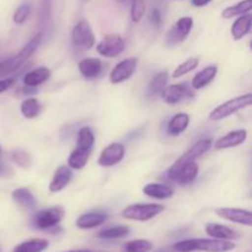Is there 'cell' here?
Returning <instances> with one entry per match:
<instances>
[{
	"mask_svg": "<svg viewBox=\"0 0 252 252\" xmlns=\"http://www.w3.org/2000/svg\"><path fill=\"white\" fill-rule=\"evenodd\" d=\"M236 245L233 241L219 240V239H186L177 241L174 245L176 252H230L235 250Z\"/></svg>",
	"mask_w": 252,
	"mask_h": 252,
	"instance_id": "6da1fadb",
	"label": "cell"
},
{
	"mask_svg": "<svg viewBox=\"0 0 252 252\" xmlns=\"http://www.w3.org/2000/svg\"><path fill=\"white\" fill-rule=\"evenodd\" d=\"M42 37H43V34H42L41 32H38V33L34 34V36L25 44V47L19 52V53L0 62V78L9 76L11 75V74H14L15 71L19 70V69L29 61L30 57L38 49L39 44H41L42 42Z\"/></svg>",
	"mask_w": 252,
	"mask_h": 252,
	"instance_id": "7a4b0ae2",
	"label": "cell"
},
{
	"mask_svg": "<svg viewBox=\"0 0 252 252\" xmlns=\"http://www.w3.org/2000/svg\"><path fill=\"white\" fill-rule=\"evenodd\" d=\"M251 102H252L251 93L236 96V97L225 101V102L217 106V107L209 113V120L213 121V122H218V121L225 120V118L235 115V113L239 112V111L251 106Z\"/></svg>",
	"mask_w": 252,
	"mask_h": 252,
	"instance_id": "3957f363",
	"label": "cell"
},
{
	"mask_svg": "<svg viewBox=\"0 0 252 252\" xmlns=\"http://www.w3.org/2000/svg\"><path fill=\"white\" fill-rule=\"evenodd\" d=\"M165 211L162 204L157 203H135L129 204L122 211V217L128 220L148 221L158 217Z\"/></svg>",
	"mask_w": 252,
	"mask_h": 252,
	"instance_id": "277c9868",
	"label": "cell"
},
{
	"mask_svg": "<svg viewBox=\"0 0 252 252\" xmlns=\"http://www.w3.org/2000/svg\"><path fill=\"white\" fill-rule=\"evenodd\" d=\"M212 147H213V140H212L211 138H203V139H199L198 142L194 143V144L192 145L186 153H184V154H182L181 157H180L179 159H177L176 161L170 166V169L167 170V176L174 174L175 171H177L180 167L184 166V165L187 164V162L196 161V160L199 159L202 155L208 153L209 150L212 149Z\"/></svg>",
	"mask_w": 252,
	"mask_h": 252,
	"instance_id": "5b68a950",
	"label": "cell"
},
{
	"mask_svg": "<svg viewBox=\"0 0 252 252\" xmlns=\"http://www.w3.org/2000/svg\"><path fill=\"white\" fill-rule=\"evenodd\" d=\"M96 41L95 33L93 31L90 22L85 19L79 20L75 26L71 30V42L75 48L79 49H90L94 47Z\"/></svg>",
	"mask_w": 252,
	"mask_h": 252,
	"instance_id": "8992f818",
	"label": "cell"
},
{
	"mask_svg": "<svg viewBox=\"0 0 252 252\" xmlns=\"http://www.w3.org/2000/svg\"><path fill=\"white\" fill-rule=\"evenodd\" d=\"M64 209L62 207H52V208L38 211L32 218V224L38 230H49L58 225L63 219Z\"/></svg>",
	"mask_w": 252,
	"mask_h": 252,
	"instance_id": "52a82bcc",
	"label": "cell"
},
{
	"mask_svg": "<svg viewBox=\"0 0 252 252\" xmlns=\"http://www.w3.org/2000/svg\"><path fill=\"white\" fill-rule=\"evenodd\" d=\"M126 48L125 39L118 33H110L103 37L97 44H96V51L100 56L106 58H115L121 56Z\"/></svg>",
	"mask_w": 252,
	"mask_h": 252,
	"instance_id": "ba28073f",
	"label": "cell"
},
{
	"mask_svg": "<svg viewBox=\"0 0 252 252\" xmlns=\"http://www.w3.org/2000/svg\"><path fill=\"white\" fill-rule=\"evenodd\" d=\"M192 29H193V19L189 16L181 17L169 30V32L166 33L165 42L170 47L182 43L189 37V34L191 33Z\"/></svg>",
	"mask_w": 252,
	"mask_h": 252,
	"instance_id": "9c48e42d",
	"label": "cell"
},
{
	"mask_svg": "<svg viewBox=\"0 0 252 252\" xmlns=\"http://www.w3.org/2000/svg\"><path fill=\"white\" fill-rule=\"evenodd\" d=\"M138 58L130 57V58L123 59L120 63L116 64L110 73V83L113 85L125 83L128 79L132 78L133 74L137 70Z\"/></svg>",
	"mask_w": 252,
	"mask_h": 252,
	"instance_id": "30bf717a",
	"label": "cell"
},
{
	"mask_svg": "<svg viewBox=\"0 0 252 252\" xmlns=\"http://www.w3.org/2000/svg\"><path fill=\"white\" fill-rule=\"evenodd\" d=\"M160 95L167 105H177L182 101L193 97V93L186 84H174V85L166 86Z\"/></svg>",
	"mask_w": 252,
	"mask_h": 252,
	"instance_id": "8fae6325",
	"label": "cell"
},
{
	"mask_svg": "<svg viewBox=\"0 0 252 252\" xmlns=\"http://www.w3.org/2000/svg\"><path fill=\"white\" fill-rule=\"evenodd\" d=\"M126 155L125 145L121 143H111L101 152L98 157V165L102 167H112L120 164Z\"/></svg>",
	"mask_w": 252,
	"mask_h": 252,
	"instance_id": "7c38bea8",
	"label": "cell"
},
{
	"mask_svg": "<svg viewBox=\"0 0 252 252\" xmlns=\"http://www.w3.org/2000/svg\"><path fill=\"white\" fill-rule=\"evenodd\" d=\"M216 214L219 218H223L225 220L233 221V223L241 224V225L251 226L252 225V213L248 209L241 208H221L216 209Z\"/></svg>",
	"mask_w": 252,
	"mask_h": 252,
	"instance_id": "4fadbf2b",
	"label": "cell"
},
{
	"mask_svg": "<svg viewBox=\"0 0 252 252\" xmlns=\"http://www.w3.org/2000/svg\"><path fill=\"white\" fill-rule=\"evenodd\" d=\"M248 139V130L246 129H235L231 132L226 133L223 137L217 139L213 143L214 150H224V149H231V148H236L239 145L244 144Z\"/></svg>",
	"mask_w": 252,
	"mask_h": 252,
	"instance_id": "5bb4252c",
	"label": "cell"
},
{
	"mask_svg": "<svg viewBox=\"0 0 252 252\" xmlns=\"http://www.w3.org/2000/svg\"><path fill=\"white\" fill-rule=\"evenodd\" d=\"M199 172V167L197 165L196 161H191L185 164L184 166L180 167L177 171H175L174 174L170 175L169 179L171 181L176 182L180 186H189L192 182H194V180L197 179Z\"/></svg>",
	"mask_w": 252,
	"mask_h": 252,
	"instance_id": "9a60e30c",
	"label": "cell"
},
{
	"mask_svg": "<svg viewBox=\"0 0 252 252\" xmlns=\"http://www.w3.org/2000/svg\"><path fill=\"white\" fill-rule=\"evenodd\" d=\"M71 177H73V170L68 165H61L54 171L53 177H52L51 182H49V192L51 193H58V192L63 191L68 186L69 182L71 181Z\"/></svg>",
	"mask_w": 252,
	"mask_h": 252,
	"instance_id": "2e32d148",
	"label": "cell"
},
{
	"mask_svg": "<svg viewBox=\"0 0 252 252\" xmlns=\"http://www.w3.org/2000/svg\"><path fill=\"white\" fill-rule=\"evenodd\" d=\"M206 234L213 239H219V240H228L234 241L239 240L241 238L240 234L229 226L223 225L218 223H208L206 225Z\"/></svg>",
	"mask_w": 252,
	"mask_h": 252,
	"instance_id": "e0dca14e",
	"label": "cell"
},
{
	"mask_svg": "<svg viewBox=\"0 0 252 252\" xmlns=\"http://www.w3.org/2000/svg\"><path fill=\"white\" fill-rule=\"evenodd\" d=\"M106 220H107V214L102 213V212H88V213L81 214L76 219L75 225L79 229L88 230V229H94L102 225Z\"/></svg>",
	"mask_w": 252,
	"mask_h": 252,
	"instance_id": "ac0fdd59",
	"label": "cell"
},
{
	"mask_svg": "<svg viewBox=\"0 0 252 252\" xmlns=\"http://www.w3.org/2000/svg\"><path fill=\"white\" fill-rule=\"evenodd\" d=\"M51 78V70L47 66H39V68L32 69L26 73L22 78V83L27 88L36 89L43 83H46Z\"/></svg>",
	"mask_w": 252,
	"mask_h": 252,
	"instance_id": "d6986e66",
	"label": "cell"
},
{
	"mask_svg": "<svg viewBox=\"0 0 252 252\" xmlns=\"http://www.w3.org/2000/svg\"><path fill=\"white\" fill-rule=\"evenodd\" d=\"M143 193L149 198L165 201L174 197L175 191L170 185L166 184H148L143 187Z\"/></svg>",
	"mask_w": 252,
	"mask_h": 252,
	"instance_id": "ffe728a7",
	"label": "cell"
},
{
	"mask_svg": "<svg viewBox=\"0 0 252 252\" xmlns=\"http://www.w3.org/2000/svg\"><path fill=\"white\" fill-rule=\"evenodd\" d=\"M11 198L15 203L26 211H33L37 206V201L33 193L26 187H20L11 192Z\"/></svg>",
	"mask_w": 252,
	"mask_h": 252,
	"instance_id": "44dd1931",
	"label": "cell"
},
{
	"mask_svg": "<svg viewBox=\"0 0 252 252\" xmlns=\"http://www.w3.org/2000/svg\"><path fill=\"white\" fill-rule=\"evenodd\" d=\"M217 73H218V66L217 65H207L202 70H199L196 75L193 76L191 81V85L193 90H201L206 88L207 85L212 83L216 79Z\"/></svg>",
	"mask_w": 252,
	"mask_h": 252,
	"instance_id": "7402d4cb",
	"label": "cell"
},
{
	"mask_svg": "<svg viewBox=\"0 0 252 252\" xmlns=\"http://www.w3.org/2000/svg\"><path fill=\"white\" fill-rule=\"evenodd\" d=\"M251 26H252V16L251 14H244L238 16V19L234 21L233 26H231L230 33L233 39L235 41H240L243 39L244 37L248 36L251 31Z\"/></svg>",
	"mask_w": 252,
	"mask_h": 252,
	"instance_id": "603a6c76",
	"label": "cell"
},
{
	"mask_svg": "<svg viewBox=\"0 0 252 252\" xmlns=\"http://www.w3.org/2000/svg\"><path fill=\"white\" fill-rule=\"evenodd\" d=\"M78 69L85 79H95L102 71V62L98 58H84L78 63Z\"/></svg>",
	"mask_w": 252,
	"mask_h": 252,
	"instance_id": "cb8c5ba5",
	"label": "cell"
},
{
	"mask_svg": "<svg viewBox=\"0 0 252 252\" xmlns=\"http://www.w3.org/2000/svg\"><path fill=\"white\" fill-rule=\"evenodd\" d=\"M189 116L185 112H180L176 113L172 118H170L169 123H167V133L170 135H174V137H177L181 133H184L185 130L189 128Z\"/></svg>",
	"mask_w": 252,
	"mask_h": 252,
	"instance_id": "d4e9b609",
	"label": "cell"
},
{
	"mask_svg": "<svg viewBox=\"0 0 252 252\" xmlns=\"http://www.w3.org/2000/svg\"><path fill=\"white\" fill-rule=\"evenodd\" d=\"M91 150L83 149V148L76 147L73 152L70 153L68 158L66 165L70 167L71 170H81L86 166L89 159H90Z\"/></svg>",
	"mask_w": 252,
	"mask_h": 252,
	"instance_id": "484cf974",
	"label": "cell"
},
{
	"mask_svg": "<svg viewBox=\"0 0 252 252\" xmlns=\"http://www.w3.org/2000/svg\"><path fill=\"white\" fill-rule=\"evenodd\" d=\"M252 9V0H243L239 1L238 4L231 5V6L225 7L221 12V17L225 20L233 19V17L240 16V15L249 14Z\"/></svg>",
	"mask_w": 252,
	"mask_h": 252,
	"instance_id": "4316f807",
	"label": "cell"
},
{
	"mask_svg": "<svg viewBox=\"0 0 252 252\" xmlns=\"http://www.w3.org/2000/svg\"><path fill=\"white\" fill-rule=\"evenodd\" d=\"M20 111H21L22 116L25 118L33 120V118H36L41 113L42 105L36 97H29L22 101L21 106H20Z\"/></svg>",
	"mask_w": 252,
	"mask_h": 252,
	"instance_id": "83f0119b",
	"label": "cell"
},
{
	"mask_svg": "<svg viewBox=\"0 0 252 252\" xmlns=\"http://www.w3.org/2000/svg\"><path fill=\"white\" fill-rule=\"evenodd\" d=\"M49 246V241L46 239H31L16 246L15 252H43Z\"/></svg>",
	"mask_w": 252,
	"mask_h": 252,
	"instance_id": "f1b7e54d",
	"label": "cell"
},
{
	"mask_svg": "<svg viewBox=\"0 0 252 252\" xmlns=\"http://www.w3.org/2000/svg\"><path fill=\"white\" fill-rule=\"evenodd\" d=\"M167 81H169V73L166 70L158 73L150 81L149 88H148V96L160 95L162 90L166 88Z\"/></svg>",
	"mask_w": 252,
	"mask_h": 252,
	"instance_id": "f546056e",
	"label": "cell"
},
{
	"mask_svg": "<svg viewBox=\"0 0 252 252\" xmlns=\"http://www.w3.org/2000/svg\"><path fill=\"white\" fill-rule=\"evenodd\" d=\"M95 145V134L90 127H81L76 134V147L86 150H93Z\"/></svg>",
	"mask_w": 252,
	"mask_h": 252,
	"instance_id": "4dcf8cb0",
	"label": "cell"
},
{
	"mask_svg": "<svg viewBox=\"0 0 252 252\" xmlns=\"http://www.w3.org/2000/svg\"><path fill=\"white\" fill-rule=\"evenodd\" d=\"M129 228L127 225H116L111 228L103 229L97 234V238L106 239V240H112V239L125 238L129 234Z\"/></svg>",
	"mask_w": 252,
	"mask_h": 252,
	"instance_id": "1f68e13d",
	"label": "cell"
},
{
	"mask_svg": "<svg viewBox=\"0 0 252 252\" xmlns=\"http://www.w3.org/2000/svg\"><path fill=\"white\" fill-rule=\"evenodd\" d=\"M198 64L199 59L197 58V57H191V58L186 59V61L182 62L181 64H179V65L176 66V69H175L174 73H172V76H174V78H181V76L187 75L189 73L193 71L194 69L198 66Z\"/></svg>",
	"mask_w": 252,
	"mask_h": 252,
	"instance_id": "d6a6232c",
	"label": "cell"
},
{
	"mask_svg": "<svg viewBox=\"0 0 252 252\" xmlns=\"http://www.w3.org/2000/svg\"><path fill=\"white\" fill-rule=\"evenodd\" d=\"M153 250V243L145 239H137V240L128 241L123 245L125 252H149Z\"/></svg>",
	"mask_w": 252,
	"mask_h": 252,
	"instance_id": "836d02e7",
	"label": "cell"
},
{
	"mask_svg": "<svg viewBox=\"0 0 252 252\" xmlns=\"http://www.w3.org/2000/svg\"><path fill=\"white\" fill-rule=\"evenodd\" d=\"M11 160L16 166L21 169H29L32 165V158L27 152L22 149H16L11 152Z\"/></svg>",
	"mask_w": 252,
	"mask_h": 252,
	"instance_id": "e575fe53",
	"label": "cell"
},
{
	"mask_svg": "<svg viewBox=\"0 0 252 252\" xmlns=\"http://www.w3.org/2000/svg\"><path fill=\"white\" fill-rule=\"evenodd\" d=\"M145 11H147L145 0H133L130 2V19L135 24L142 21L145 15Z\"/></svg>",
	"mask_w": 252,
	"mask_h": 252,
	"instance_id": "d590c367",
	"label": "cell"
},
{
	"mask_svg": "<svg viewBox=\"0 0 252 252\" xmlns=\"http://www.w3.org/2000/svg\"><path fill=\"white\" fill-rule=\"evenodd\" d=\"M31 15V6L29 4H21L16 7L12 15V21L16 25H22L27 21Z\"/></svg>",
	"mask_w": 252,
	"mask_h": 252,
	"instance_id": "8d00e7d4",
	"label": "cell"
},
{
	"mask_svg": "<svg viewBox=\"0 0 252 252\" xmlns=\"http://www.w3.org/2000/svg\"><path fill=\"white\" fill-rule=\"evenodd\" d=\"M149 20H150V24L153 25L154 27L159 29L161 26V21H162V16H161V11H160L158 7H154L152 9L149 14Z\"/></svg>",
	"mask_w": 252,
	"mask_h": 252,
	"instance_id": "74e56055",
	"label": "cell"
},
{
	"mask_svg": "<svg viewBox=\"0 0 252 252\" xmlns=\"http://www.w3.org/2000/svg\"><path fill=\"white\" fill-rule=\"evenodd\" d=\"M15 81H16V78H14V76H12V78L0 79V94H2V93H5L6 90H9V89L14 85Z\"/></svg>",
	"mask_w": 252,
	"mask_h": 252,
	"instance_id": "f35d334b",
	"label": "cell"
},
{
	"mask_svg": "<svg viewBox=\"0 0 252 252\" xmlns=\"http://www.w3.org/2000/svg\"><path fill=\"white\" fill-rule=\"evenodd\" d=\"M12 175V169L4 161H0V177H6Z\"/></svg>",
	"mask_w": 252,
	"mask_h": 252,
	"instance_id": "ab89813d",
	"label": "cell"
},
{
	"mask_svg": "<svg viewBox=\"0 0 252 252\" xmlns=\"http://www.w3.org/2000/svg\"><path fill=\"white\" fill-rule=\"evenodd\" d=\"M212 1H213V0H192V5L196 7H203Z\"/></svg>",
	"mask_w": 252,
	"mask_h": 252,
	"instance_id": "60d3db41",
	"label": "cell"
},
{
	"mask_svg": "<svg viewBox=\"0 0 252 252\" xmlns=\"http://www.w3.org/2000/svg\"><path fill=\"white\" fill-rule=\"evenodd\" d=\"M116 1H118L122 5H130V2H132L133 0H116Z\"/></svg>",
	"mask_w": 252,
	"mask_h": 252,
	"instance_id": "b9f144b4",
	"label": "cell"
},
{
	"mask_svg": "<svg viewBox=\"0 0 252 252\" xmlns=\"http://www.w3.org/2000/svg\"><path fill=\"white\" fill-rule=\"evenodd\" d=\"M65 252H93V251L86 250V249H81V250H71V251H65Z\"/></svg>",
	"mask_w": 252,
	"mask_h": 252,
	"instance_id": "7bdbcfd3",
	"label": "cell"
},
{
	"mask_svg": "<svg viewBox=\"0 0 252 252\" xmlns=\"http://www.w3.org/2000/svg\"><path fill=\"white\" fill-rule=\"evenodd\" d=\"M0 153H1V147H0Z\"/></svg>",
	"mask_w": 252,
	"mask_h": 252,
	"instance_id": "ee69618b",
	"label": "cell"
},
{
	"mask_svg": "<svg viewBox=\"0 0 252 252\" xmlns=\"http://www.w3.org/2000/svg\"><path fill=\"white\" fill-rule=\"evenodd\" d=\"M0 252H1V249H0Z\"/></svg>",
	"mask_w": 252,
	"mask_h": 252,
	"instance_id": "f6af8a7d",
	"label": "cell"
},
{
	"mask_svg": "<svg viewBox=\"0 0 252 252\" xmlns=\"http://www.w3.org/2000/svg\"><path fill=\"white\" fill-rule=\"evenodd\" d=\"M14 252H15V251H14Z\"/></svg>",
	"mask_w": 252,
	"mask_h": 252,
	"instance_id": "bcb514c9",
	"label": "cell"
}]
</instances>
